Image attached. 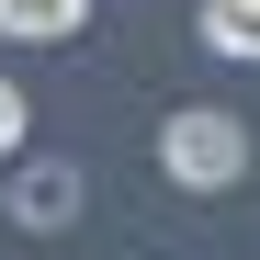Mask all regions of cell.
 Masks as SVG:
<instances>
[{"label":"cell","mask_w":260,"mask_h":260,"mask_svg":"<svg viewBox=\"0 0 260 260\" xmlns=\"http://www.w3.org/2000/svg\"><path fill=\"white\" fill-rule=\"evenodd\" d=\"M158 170H170V192H238L249 181V124L226 102H181L158 124Z\"/></svg>","instance_id":"6da1fadb"},{"label":"cell","mask_w":260,"mask_h":260,"mask_svg":"<svg viewBox=\"0 0 260 260\" xmlns=\"http://www.w3.org/2000/svg\"><path fill=\"white\" fill-rule=\"evenodd\" d=\"M12 226H34V238L79 226V170H68V158H23V170H12Z\"/></svg>","instance_id":"7a4b0ae2"},{"label":"cell","mask_w":260,"mask_h":260,"mask_svg":"<svg viewBox=\"0 0 260 260\" xmlns=\"http://www.w3.org/2000/svg\"><path fill=\"white\" fill-rule=\"evenodd\" d=\"M79 12H91V0H0V34H23V46H57V34H79Z\"/></svg>","instance_id":"3957f363"},{"label":"cell","mask_w":260,"mask_h":260,"mask_svg":"<svg viewBox=\"0 0 260 260\" xmlns=\"http://www.w3.org/2000/svg\"><path fill=\"white\" fill-rule=\"evenodd\" d=\"M204 46L215 57H260V0H215V12H204Z\"/></svg>","instance_id":"277c9868"},{"label":"cell","mask_w":260,"mask_h":260,"mask_svg":"<svg viewBox=\"0 0 260 260\" xmlns=\"http://www.w3.org/2000/svg\"><path fill=\"white\" fill-rule=\"evenodd\" d=\"M23 124H34V102L12 91V79H0V158H12V147H23Z\"/></svg>","instance_id":"5b68a950"}]
</instances>
